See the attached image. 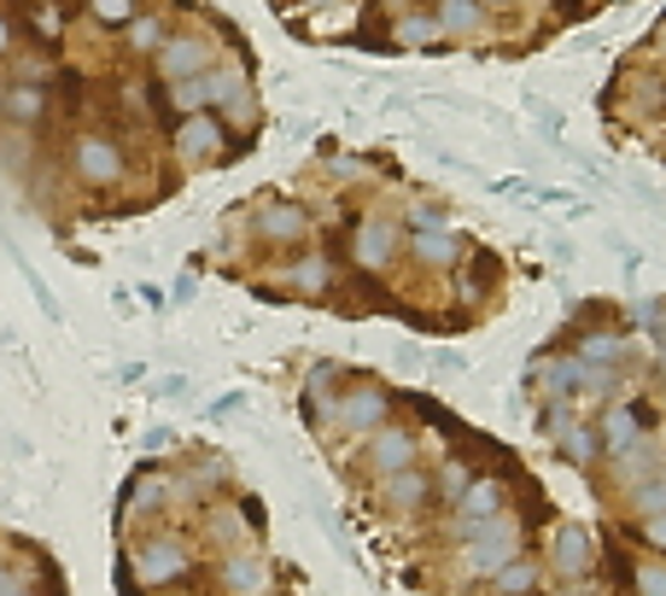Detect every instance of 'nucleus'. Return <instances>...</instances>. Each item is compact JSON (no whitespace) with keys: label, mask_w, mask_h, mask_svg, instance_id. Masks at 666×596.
<instances>
[{"label":"nucleus","mask_w":666,"mask_h":596,"mask_svg":"<svg viewBox=\"0 0 666 596\" xmlns=\"http://www.w3.org/2000/svg\"><path fill=\"white\" fill-rule=\"evenodd\" d=\"M141 579H153V585H164V579H176V573L187 567V556H181V544H153V550H141Z\"/></svg>","instance_id":"423d86ee"},{"label":"nucleus","mask_w":666,"mask_h":596,"mask_svg":"<svg viewBox=\"0 0 666 596\" xmlns=\"http://www.w3.org/2000/svg\"><path fill=\"white\" fill-rule=\"evenodd\" d=\"M222 579H228V590H235V596H263V585H269V567L246 556V562H228V573H222Z\"/></svg>","instance_id":"9b49d317"},{"label":"nucleus","mask_w":666,"mask_h":596,"mask_svg":"<svg viewBox=\"0 0 666 596\" xmlns=\"http://www.w3.org/2000/svg\"><path fill=\"white\" fill-rule=\"evenodd\" d=\"M7 41H12V24H7V18H0V53H7Z\"/></svg>","instance_id":"c756f323"},{"label":"nucleus","mask_w":666,"mask_h":596,"mask_svg":"<svg viewBox=\"0 0 666 596\" xmlns=\"http://www.w3.org/2000/svg\"><path fill=\"white\" fill-rule=\"evenodd\" d=\"M71 158H76V176L89 181V188H112V181L123 176V153H117V140H106V135H82Z\"/></svg>","instance_id":"f257e3e1"},{"label":"nucleus","mask_w":666,"mask_h":596,"mask_svg":"<svg viewBox=\"0 0 666 596\" xmlns=\"http://www.w3.org/2000/svg\"><path fill=\"white\" fill-rule=\"evenodd\" d=\"M368 462L381 468V474H404V468L415 462V433H398V427L381 433V439H374V450H368Z\"/></svg>","instance_id":"39448f33"},{"label":"nucleus","mask_w":666,"mask_h":596,"mask_svg":"<svg viewBox=\"0 0 666 596\" xmlns=\"http://www.w3.org/2000/svg\"><path fill=\"white\" fill-rule=\"evenodd\" d=\"M497 503H503V491H497V480H480V485H468L462 491V515L480 526V521H491L497 515Z\"/></svg>","instance_id":"ddd939ff"},{"label":"nucleus","mask_w":666,"mask_h":596,"mask_svg":"<svg viewBox=\"0 0 666 596\" xmlns=\"http://www.w3.org/2000/svg\"><path fill=\"white\" fill-rule=\"evenodd\" d=\"M258 229L269 240H299L304 234V211H299V205H269V211L258 217Z\"/></svg>","instance_id":"9d476101"},{"label":"nucleus","mask_w":666,"mask_h":596,"mask_svg":"<svg viewBox=\"0 0 666 596\" xmlns=\"http://www.w3.org/2000/svg\"><path fill=\"white\" fill-rule=\"evenodd\" d=\"M293 281L304 286V293H316V286H327V263L322 258H304L299 270H293Z\"/></svg>","instance_id":"412c9836"},{"label":"nucleus","mask_w":666,"mask_h":596,"mask_svg":"<svg viewBox=\"0 0 666 596\" xmlns=\"http://www.w3.org/2000/svg\"><path fill=\"white\" fill-rule=\"evenodd\" d=\"M649 544L666 550V515H649Z\"/></svg>","instance_id":"c85d7f7f"},{"label":"nucleus","mask_w":666,"mask_h":596,"mask_svg":"<svg viewBox=\"0 0 666 596\" xmlns=\"http://www.w3.org/2000/svg\"><path fill=\"white\" fill-rule=\"evenodd\" d=\"M637 509H643V515H666V480H643Z\"/></svg>","instance_id":"aec40b11"},{"label":"nucleus","mask_w":666,"mask_h":596,"mask_svg":"<svg viewBox=\"0 0 666 596\" xmlns=\"http://www.w3.org/2000/svg\"><path fill=\"white\" fill-rule=\"evenodd\" d=\"M637 445V421H632V409H614L608 416V450H626Z\"/></svg>","instance_id":"a211bd4d"},{"label":"nucleus","mask_w":666,"mask_h":596,"mask_svg":"<svg viewBox=\"0 0 666 596\" xmlns=\"http://www.w3.org/2000/svg\"><path fill=\"white\" fill-rule=\"evenodd\" d=\"M439 24H427V18H409V24H398V41H427Z\"/></svg>","instance_id":"393cba45"},{"label":"nucleus","mask_w":666,"mask_h":596,"mask_svg":"<svg viewBox=\"0 0 666 596\" xmlns=\"http://www.w3.org/2000/svg\"><path fill=\"white\" fill-rule=\"evenodd\" d=\"M211 100V88H205L199 76H187V82H176V106H205Z\"/></svg>","instance_id":"4be33fe9"},{"label":"nucleus","mask_w":666,"mask_h":596,"mask_svg":"<svg viewBox=\"0 0 666 596\" xmlns=\"http://www.w3.org/2000/svg\"><path fill=\"white\" fill-rule=\"evenodd\" d=\"M445 491H450V498H462V491H468V474H462V468H445Z\"/></svg>","instance_id":"cd10ccee"},{"label":"nucleus","mask_w":666,"mask_h":596,"mask_svg":"<svg viewBox=\"0 0 666 596\" xmlns=\"http://www.w3.org/2000/svg\"><path fill=\"white\" fill-rule=\"evenodd\" d=\"M129 35H135V48H158V24H153V18H141Z\"/></svg>","instance_id":"a878e982"},{"label":"nucleus","mask_w":666,"mask_h":596,"mask_svg":"<svg viewBox=\"0 0 666 596\" xmlns=\"http://www.w3.org/2000/svg\"><path fill=\"white\" fill-rule=\"evenodd\" d=\"M538 585V567L532 562H514V567H497V590L503 596H527Z\"/></svg>","instance_id":"f3484780"},{"label":"nucleus","mask_w":666,"mask_h":596,"mask_svg":"<svg viewBox=\"0 0 666 596\" xmlns=\"http://www.w3.org/2000/svg\"><path fill=\"white\" fill-rule=\"evenodd\" d=\"M550 556H555V567H561V573H579V567L591 562V544H585V532L561 526V532H555V544H550Z\"/></svg>","instance_id":"6e6552de"},{"label":"nucleus","mask_w":666,"mask_h":596,"mask_svg":"<svg viewBox=\"0 0 666 596\" xmlns=\"http://www.w3.org/2000/svg\"><path fill=\"white\" fill-rule=\"evenodd\" d=\"M94 18H100V24H129L135 0H94Z\"/></svg>","instance_id":"6ab92c4d"},{"label":"nucleus","mask_w":666,"mask_h":596,"mask_svg":"<svg viewBox=\"0 0 666 596\" xmlns=\"http://www.w3.org/2000/svg\"><path fill=\"white\" fill-rule=\"evenodd\" d=\"M0 106H7V117H12V123H35L41 112H48V100H41L35 82H18V88H12L7 100H0Z\"/></svg>","instance_id":"4468645a"},{"label":"nucleus","mask_w":666,"mask_h":596,"mask_svg":"<svg viewBox=\"0 0 666 596\" xmlns=\"http://www.w3.org/2000/svg\"><path fill=\"white\" fill-rule=\"evenodd\" d=\"M340 416H345V427H374L386 416V398L374 393V386H363V393H351L345 404H340Z\"/></svg>","instance_id":"1a4fd4ad"},{"label":"nucleus","mask_w":666,"mask_h":596,"mask_svg":"<svg viewBox=\"0 0 666 596\" xmlns=\"http://www.w3.org/2000/svg\"><path fill=\"white\" fill-rule=\"evenodd\" d=\"M392 245H398V229H392V222H363L357 229V263L363 270H386Z\"/></svg>","instance_id":"20e7f679"},{"label":"nucleus","mask_w":666,"mask_h":596,"mask_svg":"<svg viewBox=\"0 0 666 596\" xmlns=\"http://www.w3.org/2000/svg\"><path fill=\"white\" fill-rule=\"evenodd\" d=\"M637 590L643 596H666V567H643L637 573Z\"/></svg>","instance_id":"b1692460"},{"label":"nucleus","mask_w":666,"mask_h":596,"mask_svg":"<svg viewBox=\"0 0 666 596\" xmlns=\"http://www.w3.org/2000/svg\"><path fill=\"white\" fill-rule=\"evenodd\" d=\"M514 550H520L514 526H503V521H480V526H474V544H468V567H474V573H497V567H509Z\"/></svg>","instance_id":"f03ea898"},{"label":"nucleus","mask_w":666,"mask_h":596,"mask_svg":"<svg viewBox=\"0 0 666 596\" xmlns=\"http://www.w3.org/2000/svg\"><path fill=\"white\" fill-rule=\"evenodd\" d=\"M439 30L445 35H474V30H480V7H474V0H445V7H439Z\"/></svg>","instance_id":"2eb2a0df"},{"label":"nucleus","mask_w":666,"mask_h":596,"mask_svg":"<svg viewBox=\"0 0 666 596\" xmlns=\"http://www.w3.org/2000/svg\"><path fill=\"white\" fill-rule=\"evenodd\" d=\"M217 147H222V135H217V123L205 112H194L181 123V158H211Z\"/></svg>","instance_id":"0eeeda50"},{"label":"nucleus","mask_w":666,"mask_h":596,"mask_svg":"<svg viewBox=\"0 0 666 596\" xmlns=\"http://www.w3.org/2000/svg\"><path fill=\"white\" fill-rule=\"evenodd\" d=\"M620 352H626L620 339H602V334H596V339H585V363H614Z\"/></svg>","instance_id":"5701e85b"},{"label":"nucleus","mask_w":666,"mask_h":596,"mask_svg":"<svg viewBox=\"0 0 666 596\" xmlns=\"http://www.w3.org/2000/svg\"><path fill=\"white\" fill-rule=\"evenodd\" d=\"M456 252H462V245H456L445 229L415 234V258H422V263H433V270H445V263H456Z\"/></svg>","instance_id":"f8f14e48"},{"label":"nucleus","mask_w":666,"mask_h":596,"mask_svg":"<svg viewBox=\"0 0 666 596\" xmlns=\"http://www.w3.org/2000/svg\"><path fill=\"white\" fill-rule=\"evenodd\" d=\"M158 71L170 76V82H187V76L211 71V41H199V35H181V41H170V48L158 53Z\"/></svg>","instance_id":"7ed1b4c3"},{"label":"nucleus","mask_w":666,"mask_h":596,"mask_svg":"<svg viewBox=\"0 0 666 596\" xmlns=\"http://www.w3.org/2000/svg\"><path fill=\"white\" fill-rule=\"evenodd\" d=\"M386 503H392V509H415V503H427V480H422V474H392Z\"/></svg>","instance_id":"dca6fc26"},{"label":"nucleus","mask_w":666,"mask_h":596,"mask_svg":"<svg viewBox=\"0 0 666 596\" xmlns=\"http://www.w3.org/2000/svg\"><path fill=\"white\" fill-rule=\"evenodd\" d=\"M561 596H579V590H561Z\"/></svg>","instance_id":"7c9ffc66"},{"label":"nucleus","mask_w":666,"mask_h":596,"mask_svg":"<svg viewBox=\"0 0 666 596\" xmlns=\"http://www.w3.org/2000/svg\"><path fill=\"white\" fill-rule=\"evenodd\" d=\"M158 498H164V480H141V491H135V503H147V509H153Z\"/></svg>","instance_id":"bb28decb"}]
</instances>
